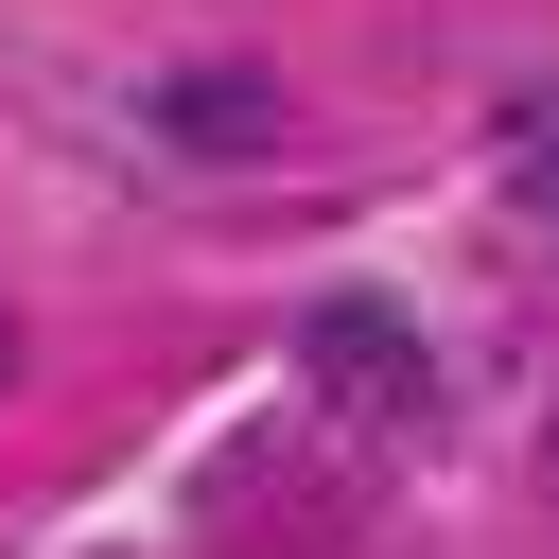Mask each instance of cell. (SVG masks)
<instances>
[{
  "label": "cell",
  "mask_w": 559,
  "mask_h": 559,
  "mask_svg": "<svg viewBox=\"0 0 559 559\" xmlns=\"http://www.w3.org/2000/svg\"><path fill=\"white\" fill-rule=\"evenodd\" d=\"M297 367H314V402H349V419H384V437L437 402V349L402 332V297H314V314H297Z\"/></svg>",
  "instance_id": "1"
},
{
  "label": "cell",
  "mask_w": 559,
  "mask_h": 559,
  "mask_svg": "<svg viewBox=\"0 0 559 559\" xmlns=\"http://www.w3.org/2000/svg\"><path fill=\"white\" fill-rule=\"evenodd\" d=\"M507 175H524V210H559V105H524V122H507Z\"/></svg>",
  "instance_id": "2"
},
{
  "label": "cell",
  "mask_w": 559,
  "mask_h": 559,
  "mask_svg": "<svg viewBox=\"0 0 559 559\" xmlns=\"http://www.w3.org/2000/svg\"><path fill=\"white\" fill-rule=\"evenodd\" d=\"M0 367H17V349H0Z\"/></svg>",
  "instance_id": "3"
}]
</instances>
